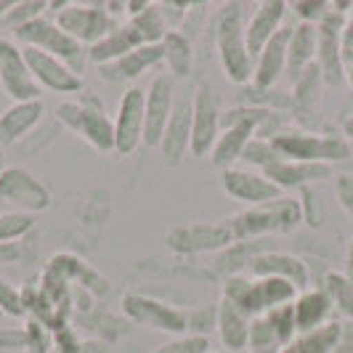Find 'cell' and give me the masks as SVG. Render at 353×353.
I'll return each instance as SVG.
<instances>
[{
    "label": "cell",
    "instance_id": "42",
    "mask_svg": "<svg viewBox=\"0 0 353 353\" xmlns=\"http://www.w3.org/2000/svg\"><path fill=\"white\" fill-rule=\"evenodd\" d=\"M154 353H210V337L202 335H178L168 340L165 345H159Z\"/></svg>",
    "mask_w": 353,
    "mask_h": 353
},
{
    "label": "cell",
    "instance_id": "21",
    "mask_svg": "<svg viewBox=\"0 0 353 353\" xmlns=\"http://www.w3.org/2000/svg\"><path fill=\"white\" fill-rule=\"evenodd\" d=\"M159 64H162V43L159 46H139L130 53H125L123 59L99 67V77L112 83V85H117V83H125V80H139L141 74H146V72L159 67Z\"/></svg>",
    "mask_w": 353,
    "mask_h": 353
},
{
    "label": "cell",
    "instance_id": "30",
    "mask_svg": "<svg viewBox=\"0 0 353 353\" xmlns=\"http://www.w3.org/2000/svg\"><path fill=\"white\" fill-rule=\"evenodd\" d=\"M162 64L168 67V74L173 80H186L194 64L192 37H186L183 32H168L162 40Z\"/></svg>",
    "mask_w": 353,
    "mask_h": 353
},
{
    "label": "cell",
    "instance_id": "40",
    "mask_svg": "<svg viewBox=\"0 0 353 353\" xmlns=\"http://www.w3.org/2000/svg\"><path fill=\"white\" fill-rule=\"evenodd\" d=\"M276 159H282L276 154V149H274V143L265 141V139H250V143L245 146V152H242V162L252 168V170H265L271 162H276Z\"/></svg>",
    "mask_w": 353,
    "mask_h": 353
},
{
    "label": "cell",
    "instance_id": "37",
    "mask_svg": "<svg viewBox=\"0 0 353 353\" xmlns=\"http://www.w3.org/2000/svg\"><path fill=\"white\" fill-rule=\"evenodd\" d=\"M265 321L271 324V330H274V335H276L282 348L298 337V324H295V308H292V303L268 311V314H265Z\"/></svg>",
    "mask_w": 353,
    "mask_h": 353
},
{
    "label": "cell",
    "instance_id": "60",
    "mask_svg": "<svg viewBox=\"0 0 353 353\" xmlns=\"http://www.w3.org/2000/svg\"><path fill=\"white\" fill-rule=\"evenodd\" d=\"M210 353H223V351H210Z\"/></svg>",
    "mask_w": 353,
    "mask_h": 353
},
{
    "label": "cell",
    "instance_id": "16",
    "mask_svg": "<svg viewBox=\"0 0 353 353\" xmlns=\"http://www.w3.org/2000/svg\"><path fill=\"white\" fill-rule=\"evenodd\" d=\"M21 51H24V61L40 88L51 90V93H80L83 90V77L61 59L40 51V48H32V46H24Z\"/></svg>",
    "mask_w": 353,
    "mask_h": 353
},
{
    "label": "cell",
    "instance_id": "44",
    "mask_svg": "<svg viewBox=\"0 0 353 353\" xmlns=\"http://www.w3.org/2000/svg\"><path fill=\"white\" fill-rule=\"evenodd\" d=\"M215 321H218V305L189 311V314H186V332H189V335L208 337V332L215 330Z\"/></svg>",
    "mask_w": 353,
    "mask_h": 353
},
{
    "label": "cell",
    "instance_id": "34",
    "mask_svg": "<svg viewBox=\"0 0 353 353\" xmlns=\"http://www.w3.org/2000/svg\"><path fill=\"white\" fill-rule=\"evenodd\" d=\"M128 21L133 24V30L141 35V40L146 46H159V43L165 40V35L170 32L168 24H165V19H162V14H159L157 3H149L139 17L128 19Z\"/></svg>",
    "mask_w": 353,
    "mask_h": 353
},
{
    "label": "cell",
    "instance_id": "39",
    "mask_svg": "<svg viewBox=\"0 0 353 353\" xmlns=\"http://www.w3.org/2000/svg\"><path fill=\"white\" fill-rule=\"evenodd\" d=\"M46 8H48L46 0H21V3H14V8L3 17V27H8L11 32H17L19 27H24V24H30V21L43 17Z\"/></svg>",
    "mask_w": 353,
    "mask_h": 353
},
{
    "label": "cell",
    "instance_id": "56",
    "mask_svg": "<svg viewBox=\"0 0 353 353\" xmlns=\"http://www.w3.org/2000/svg\"><path fill=\"white\" fill-rule=\"evenodd\" d=\"M345 80L351 83V88H353V61L348 64V67H345Z\"/></svg>",
    "mask_w": 353,
    "mask_h": 353
},
{
    "label": "cell",
    "instance_id": "36",
    "mask_svg": "<svg viewBox=\"0 0 353 353\" xmlns=\"http://www.w3.org/2000/svg\"><path fill=\"white\" fill-rule=\"evenodd\" d=\"M56 353H109V345L101 340H80L72 327H59L53 335Z\"/></svg>",
    "mask_w": 353,
    "mask_h": 353
},
{
    "label": "cell",
    "instance_id": "15",
    "mask_svg": "<svg viewBox=\"0 0 353 353\" xmlns=\"http://www.w3.org/2000/svg\"><path fill=\"white\" fill-rule=\"evenodd\" d=\"M143 125H146V90H125L117 114H114V152L117 154H133L141 146Z\"/></svg>",
    "mask_w": 353,
    "mask_h": 353
},
{
    "label": "cell",
    "instance_id": "1",
    "mask_svg": "<svg viewBox=\"0 0 353 353\" xmlns=\"http://www.w3.org/2000/svg\"><path fill=\"white\" fill-rule=\"evenodd\" d=\"M245 6L242 3H226L215 14V48L223 74L236 85L252 83V67L255 61L250 59L248 40H245Z\"/></svg>",
    "mask_w": 353,
    "mask_h": 353
},
{
    "label": "cell",
    "instance_id": "51",
    "mask_svg": "<svg viewBox=\"0 0 353 353\" xmlns=\"http://www.w3.org/2000/svg\"><path fill=\"white\" fill-rule=\"evenodd\" d=\"M332 353H353V324L351 321L343 324V335H340V340H337V345Z\"/></svg>",
    "mask_w": 353,
    "mask_h": 353
},
{
    "label": "cell",
    "instance_id": "46",
    "mask_svg": "<svg viewBox=\"0 0 353 353\" xmlns=\"http://www.w3.org/2000/svg\"><path fill=\"white\" fill-rule=\"evenodd\" d=\"M301 208H303V223L319 229L324 223V208L319 205V196L311 192V186H303L301 189Z\"/></svg>",
    "mask_w": 353,
    "mask_h": 353
},
{
    "label": "cell",
    "instance_id": "23",
    "mask_svg": "<svg viewBox=\"0 0 353 353\" xmlns=\"http://www.w3.org/2000/svg\"><path fill=\"white\" fill-rule=\"evenodd\" d=\"M265 178H271L279 189H303L316 181L332 176V165L324 162H295V159H276L263 170Z\"/></svg>",
    "mask_w": 353,
    "mask_h": 353
},
{
    "label": "cell",
    "instance_id": "18",
    "mask_svg": "<svg viewBox=\"0 0 353 353\" xmlns=\"http://www.w3.org/2000/svg\"><path fill=\"white\" fill-rule=\"evenodd\" d=\"M192 120H194V93L176 99V109L159 141V154L168 168H178L192 146Z\"/></svg>",
    "mask_w": 353,
    "mask_h": 353
},
{
    "label": "cell",
    "instance_id": "11",
    "mask_svg": "<svg viewBox=\"0 0 353 353\" xmlns=\"http://www.w3.org/2000/svg\"><path fill=\"white\" fill-rule=\"evenodd\" d=\"M0 88L14 104L40 101V90H43L24 61V51L8 37H0Z\"/></svg>",
    "mask_w": 353,
    "mask_h": 353
},
{
    "label": "cell",
    "instance_id": "52",
    "mask_svg": "<svg viewBox=\"0 0 353 353\" xmlns=\"http://www.w3.org/2000/svg\"><path fill=\"white\" fill-rule=\"evenodd\" d=\"M17 261H21V248H19L17 242H11V245H0V265L17 263Z\"/></svg>",
    "mask_w": 353,
    "mask_h": 353
},
{
    "label": "cell",
    "instance_id": "58",
    "mask_svg": "<svg viewBox=\"0 0 353 353\" xmlns=\"http://www.w3.org/2000/svg\"><path fill=\"white\" fill-rule=\"evenodd\" d=\"M6 170V159H3V152H0V173Z\"/></svg>",
    "mask_w": 353,
    "mask_h": 353
},
{
    "label": "cell",
    "instance_id": "57",
    "mask_svg": "<svg viewBox=\"0 0 353 353\" xmlns=\"http://www.w3.org/2000/svg\"><path fill=\"white\" fill-rule=\"evenodd\" d=\"M250 353H282V348H258V351H250Z\"/></svg>",
    "mask_w": 353,
    "mask_h": 353
},
{
    "label": "cell",
    "instance_id": "27",
    "mask_svg": "<svg viewBox=\"0 0 353 353\" xmlns=\"http://www.w3.org/2000/svg\"><path fill=\"white\" fill-rule=\"evenodd\" d=\"M250 321L252 319L239 311L236 305H231L229 301L218 303V321H215V332L218 340L226 351L236 353L250 348Z\"/></svg>",
    "mask_w": 353,
    "mask_h": 353
},
{
    "label": "cell",
    "instance_id": "25",
    "mask_svg": "<svg viewBox=\"0 0 353 353\" xmlns=\"http://www.w3.org/2000/svg\"><path fill=\"white\" fill-rule=\"evenodd\" d=\"M314 61H316V24H303V21H298L292 27V32H290L284 80L287 83H295Z\"/></svg>",
    "mask_w": 353,
    "mask_h": 353
},
{
    "label": "cell",
    "instance_id": "54",
    "mask_svg": "<svg viewBox=\"0 0 353 353\" xmlns=\"http://www.w3.org/2000/svg\"><path fill=\"white\" fill-rule=\"evenodd\" d=\"M11 8H14V0H0V21H3V17H6Z\"/></svg>",
    "mask_w": 353,
    "mask_h": 353
},
{
    "label": "cell",
    "instance_id": "9",
    "mask_svg": "<svg viewBox=\"0 0 353 353\" xmlns=\"http://www.w3.org/2000/svg\"><path fill=\"white\" fill-rule=\"evenodd\" d=\"M236 242L229 221L223 223H186L176 226L168 234V248L176 255H202V252H218Z\"/></svg>",
    "mask_w": 353,
    "mask_h": 353
},
{
    "label": "cell",
    "instance_id": "59",
    "mask_svg": "<svg viewBox=\"0 0 353 353\" xmlns=\"http://www.w3.org/2000/svg\"><path fill=\"white\" fill-rule=\"evenodd\" d=\"M3 212H6V210H3V202H0V215H3Z\"/></svg>",
    "mask_w": 353,
    "mask_h": 353
},
{
    "label": "cell",
    "instance_id": "43",
    "mask_svg": "<svg viewBox=\"0 0 353 353\" xmlns=\"http://www.w3.org/2000/svg\"><path fill=\"white\" fill-rule=\"evenodd\" d=\"M258 348H282L265 316H255L250 321V351H258Z\"/></svg>",
    "mask_w": 353,
    "mask_h": 353
},
{
    "label": "cell",
    "instance_id": "14",
    "mask_svg": "<svg viewBox=\"0 0 353 353\" xmlns=\"http://www.w3.org/2000/svg\"><path fill=\"white\" fill-rule=\"evenodd\" d=\"M176 109V80L168 72L152 77L146 88V125H143V146L159 149L162 133Z\"/></svg>",
    "mask_w": 353,
    "mask_h": 353
},
{
    "label": "cell",
    "instance_id": "28",
    "mask_svg": "<svg viewBox=\"0 0 353 353\" xmlns=\"http://www.w3.org/2000/svg\"><path fill=\"white\" fill-rule=\"evenodd\" d=\"M139 46H146V43H143L141 35L133 30L130 21H123L114 32H109L104 40H99L96 46H90L88 61L96 64V67H104V64H112V61L123 59L125 53H130L133 48H139Z\"/></svg>",
    "mask_w": 353,
    "mask_h": 353
},
{
    "label": "cell",
    "instance_id": "47",
    "mask_svg": "<svg viewBox=\"0 0 353 353\" xmlns=\"http://www.w3.org/2000/svg\"><path fill=\"white\" fill-rule=\"evenodd\" d=\"M24 332H27V353H48V348L53 345V337L48 335V330L40 321L30 319Z\"/></svg>",
    "mask_w": 353,
    "mask_h": 353
},
{
    "label": "cell",
    "instance_id": "55",
    "mask_svg": "<svg viewBox=\"0 0 353 353\" xmlns=\"http://www.w3.org/2000/svg\"><path fill=\"white\" fill-rule=\"evenodd\" d=\"M343 133H345L348 139H353V114L348 117V120H345V123H343Z\"/></svg>",
    "mask_w": 353,
    "mask_h": 353
},
{
    "label": "cell",
    "instance_id": "45",
    "mask_svg": "<svg viewBox=\"0 0 353 353\" xmlns=\"http://www.w3.org/2000/svg\"><path fill=\"white\" fill-rule=\"evenodd\" d=\"M0 311L6 316H14V319H21L27 314L24 311V301H21V292L8 279H3V276H0Z\"/></svg>",
    "mask_w": 353,
    "mask_h": 353
},
{
    "label": "cell",
    "instance_id": "7",
    "mask_svg": "<svg viewBox=\"0 0 353 353\" xmlns=\"http://www.w3.org/2000/svg\"><path fill=\"white\" fill-rule=\"evenodd\" d=\"M56 24L80 46L90 48L99 40H104L109 32H114L123 21L109 17L104 3H64L56 11Z\"/></svg>",
    "mask_w": 353,
    "mask_h": 353
},
{
    "label": "cell",
    "instance_id": "48",
    "mask_svg": "<svg viewBox=\"0 0 353 353\" xmlns=\"http://www.w3.org/2000/svg\"><path fill=\"white\" fill-rule=\"evenodd\" d=\"M335 192H337V199H340V205H343V208H345V210L353 215V176H348V173L337 176Z\"/></svg>",
    "mask_w": 353,
    "mask_h": 353
},
{
    "label": "cell",
    "instance_id": "5",
    "mask_svg": "<svg viewBox=\"0 0 353 353\" xmlns=\"http://www.w3.org/2000/svg\"><path fill=\"white\" fill-rule=\"evenodd\" d=\"M19 43H21V48L24 46H32V48H40V51L51 53L56 59H61L64 64H70L72 70L80 72L85 70V64H88V48L85 46H80L74 37H70L56 21L51 19L40 17L35 21H30V24H24V27H19L17 32H14Z\"/></svg>",
    "mask_w": 353,
    "mask_h": 353
},
{
    "label": "cell",
    "instance_id": "10",
    "mask_svg": "<svg viewBox=\"0 0 353 353\" xmlns=\"http://www.w3.org/2000/svg\"><path fill=\"white\" fill-rule=\"evenodd\" d=\"M125 316L141 327L157 330V332H168V335H186V311H181L170 303L154 301L149 295H139L130 292L123 298Z\"/></svg>",
    "mask_w": 353,
    "mask_h": 353
},
{
    "label": "cell",
    "instance_id": "29",
    "mask_svg": "<svg viewBox=\"0 0 353 353\" xmlns=\"http://www.w3.org/2000/svg\"><path fill=\"white\" fill-rule=\"evenodd\" d=\"M255 130H258V128L250 123H239V125H231V128H223L221 136H218V141H215V146H212V152H210L212 165L221 168V170L234 168V162L242 159V152H245V146L250 143V139L255 136Z\"/></svg>",
    "mask_w": 353,
    "mask_h": 353
},
{
    "label": "cell",
    "instance_id": "53",
    "mask_svg": "<svg viewBox=\"0 0 353 353\" xmlns=\"http://www.w3.org/2000/svg\"><path fill=\"white\" fill-rule=\"evenodd\" d=\"M345 276L353 282V239H351V248H348V261H345Z\"/></svg>",
    "mask_w": 353,
    "mask_h": 353
},
{
    "label": "cell",
    "instance_id": "35",
    "mask_svg": "<svg viewBox=\"0 0 353 353\" xmlns=\"http://www.w3.org/2000/svg\"><path fill=\"white\" fill-rule=\"evenodd\" d=\"M321 290L332 298L335 308H340V314L345 316V321L353 324V282L345 276V274H337V271H330L324 276V284Z\"/></svg>",
    "mask_w": 353,
    "mask_h": 353
},
{
    "label": "cell",
    "instance_id": "12",
    "mask_svg": "<svg viewBox=\"0 0 353 353\" xmlns=\"http://www.w3.org/2000/svg\"><path fill=\"white\" fill-rule=\"evenodd\" d=\"M343 27H345V17L337 11H330L324 21L316 24V67L321 70L324 85H332V88L345 80Z\"/></svg>",
    "mask_w": 353,
    "mask_h": 353
},
{
    "label": "cell",
    "instance_id": "13",
    "mask_svg": "<svg viewBox=\"0 0 353 353\" xmlns=\"http://www.w3.org/2000/svg\"><path fill=\"white\" fill-rule=\"evenodd\" d=\"M221 136V104L210 83H199L194 90V120H192V157H210Z\"/></svg>",
    "mask_w": 353,
    "mask_h": 353
},
{
    "label": "cell",
    "instance_id": "26",
    "mask_svg": "<svg viewBox=\"0 0 353 353\" xmlns=\"http://www.w3.org/2000/svg\"><path fill=\"white\" fill-rule=\"evenodd\" d=\"M43 120L40 101H19L0 114V146H17Z\"/></svg>",
    "mask_w": 353,
    "mask_h": 353
},
{
    "label": "cell",
    "instance_id": "38",
    "mask_svg": "<svg viewBox=\"0 0 353 353\" xmlns=\"http://www.w3.org/2000/svg\"><path fill=\"white\" fill-rule=\"evenodd\" d=\"M35 229V218L27 212H3L0 215V245H11L14 239H24Z\"/></svg>",
    "mask_w": 353,
    "mask_h": 353
},
{
    "label": "cell",
    "instance_id": "41",
    "mask_svg": "<svg viewBox=\"0 0 353 353\" xmlns=\"http://www.w3.org/2000/svg\"><path fill=\"white\" fill-rule=\"evenodd\" d=\"M287 6L303 24H321L324 17L332 11V3H327V0H295V3H287Z\"/></svg>",
    "mask_w": 353,
    "mask_h": 353
},
{
    "label": "cell",
    "instance_id": "6",
    "mask_svg": "<svg viewBox=\"0 0 353 353\" xmlns=\"http://www.w3.org/2000/svg\"><path fill=\"white\" fill-rule=\"evenodd\" d=\"M56 114L96 152H114V120L106 117V112L96 99L88 96L83 101H64L59 104Z\"/></svg>",
    "mask_w": 353,
    "mask_h": 353
},
{
    "label": "cell",
    "instance_id": "2",
    "mask_svg": "<svg viewBox=\"0 0 353 353\" xmlns=\"http://www.w3.org/2000/svg\"><path fill=\"white\" fill-rule=\"evenodd\" d=\"M298 287L276 276H226L223 282V301H229L231 305H236L239 311H245L250 319L265 316L268 311L295 303L298 298Z\"/></svg>",
    "mask_w": 353,
    "mask_h": 353
},
{
    "label": "cell",
    "instance_id": "61",
    "mask_svg": "<svg viewBox=\"0 0 353 353\" xmlns=\"http://www.w3.org/2000/svg\"><path fill=\"white\" fill-rule=\"evenodd\" d=\"M0 316H3V311H0Z\"/></svg>",
    "mask_w": 353,
    "mask_h": 353
},
{
    "label": "cell",
    "instance_id": "19",
    "mask_svg": "<svg viewBox=\"0 0 353 353\" xmlns=\"http://www.w3.org/2000/svg\"><path fill=\"white\" fill-rule=\"evenodd\" d=\"M287 11H290V6H287L284 0H265V3H258V6H255L252 17H250L248 24H245V40H248V51L252 61H255L258 53L265 48V43L284 27Z\"/></svg>",
    "mask_w": 353,
    "mask_h": 353
},
{
    "label": "cell",
    "instance_id": "22",
    "mask_svg": "<svg viewBox=\"0 0 353 353\" xmlns=\"http://www.w3.org/2000/svg\"><path fill=\"white\" fill-rule=\"evenodd\" d=\"M250 274L252 276H276V279H284V282L295 284L301 292L308 290V284H311V274H308L305 261L290 255V252H274V250L258 255L250 263Z\"/></svg>",
    "mask_w": 353,
    "mask_h": 353
},
{
    "label": "cell",
    "instance_id": "4",
    "mask_svg": "<svg viewBox=\"0 0 353 353\" xmlns=\"http://www.w3.org/2000/svg\"><path fill=\"white\" fill-rule=\"evenodd\" d=\"M276 154L282 159L295 162H343L351 157V143L343 136H321V133H305V130H287L282 136L271 139Z\"/></svg>",
    "mask_w": 353,
    "mask_h": 353
},
{
    "label": "cell",
    "instance_id": "31",
    "mask_svg": "<svg viewBox=\"0 0 353 353\" xmlns=\"http://www.w3.org/2000/svg\"><path fill=\"white\" fill-rule=\"evenodd\" d=\"M321 88H324V77H321V70H319L316 61H314V64L292 83V117L303 120L305 114H311L319 104Z\"/></svg>",
    "mask_w": 353,
    "mask_h": 353
},
{
    "label": "cell",
    "instance_id": "24",
    "mask_svg": "<svg viewBox=\"0 0 353 353\" xmlns=\"http://www.w3.org/2000/svg\"><path fill=\"white\" fill-rule=\"evenodd\" d=\"M292 308H295L298 335H303V332H311V330H319V327L330 324L332 321V311H335V303H332V298L321 287H316V290H303V292H298Z\"/></svg>",
    "mask_w": 353,
    "mask_h": 353
},
{
    "label": "cell",
    "instance_id": "20",
    "mask_svg": "<svg viewBox=\"0 0 353 353\" xmlns=\"http://www.w3.org/2000/svg\"><path fill=\"white\" fill-rule=\"evenodd\" d=\"M292 27H282L276 35L265 43V48L258 53L252 67V83L255 88H276V83L287 72V46H290Z\"/></svg>",
    "mask_w": 353,
    "mask_h": 353
},
{
    "label": "cell",
    "instance_id": "50",
    "mask_svg": "<svg viewBox=\"0 0 353 353\" xmlns=\"http://www.w3.org/2000/svg\"><path fill=\"white\" fill-rule=\"evenodd\" d=\"M343 61L345 67L353 61V11L345 17V27H343Z\"/></svg>",
    "mask_w": 353,
    "mask_h": 353
},
{
    "label": "cell",
    "instance_id": "49",
    "mask_svg": "<svg viewBox=\"0 0 353 353\" xmlns=\"http://www.w3.org/2000/svg\"><path fill=\"white\" fill-rule=\"evenodd\" d=\"M0 348H3V351L24 348V351H27V332H19V330H0Z\"/></svg>",
    "mask_w": 353,
    "mask_h": 353
},
{
    "label": "cell",
    "instance_id": "3",
    "mask_svg": "<svg viewBox=\"0 0 353 353\" xmlns=\"http://www.w3.org/2000/svg\"><path fill=\"white\" fill-rule=\"evenodd\" d=\"M303 223L301 199L295 196H279L274 202H265L258 208L234 215L229 221L236 242L242 239H261L268 234H290Z\"/></svg>",
    "mask_w": 353,
    "mask_h": 353
},
{
    "label": "cell",
    "instance_id": "33",
    "mask_svg": "<svg viewBox=\"0 0 353 353\" xmlns=\"http://www.w3.org/2000/svg\"><path fill=\"white\" fill-rule=\"evenodd\" d=\"M265 239H242V242H234L231 248H226V252L218 258V268L223 271V274H229V276H236L242 268H250V263L258 258V255H263L268 252L263 245Z\"/></svg>",
    "mask_w": 353,
    "mask_h": 353
},
{
    "label": "cell",
    "instance_id": "17",
    "mask_svg": "<svg viewBox=\"0 0 353 353\" xmlns=\"http://www.w3.org/2000/svg\"><path fill=\"white\" fill-rule=\"evenodd\" d=\"M221 186L231 199H239L250 208H258L265 202H274L284 196V192L265 178L263 170H252V168H229L221 173Z\"/></svg>",
    "mask_w": 353,
    "mask_h": 353
},
{
    "label": "cell",
    "instance_id": "8",
    "mask_svg": "<svg viewBox=\"0 0 353 353\" xmlns=\"http://www.w3.org/2000/svg\"><path fill=\"white\" fill-rule=\"evenodd\" d=\"M0 202L14 205L30 215L51 208V189L27 168L6 165V170L0 173Z\"/></svg>",
    "mask_w": 353,
    "mask_h": 353
},
{
    "label": "cell",
    "instance_id": "32",
    "mask_svg": "<svg viewBox=\"0 0 353 353\" xmlns=\"http://www.w3.org/2000/svg\"><path fill=\"white\" fill-rule=\"evenodd\" d=\"M340 335H343V321H330L319 330L298 335L292 343L284 345L282 353H332Z\"/></svg>",
    "mask_w": 353,
    "mask_h": 353
}]
</instances>
